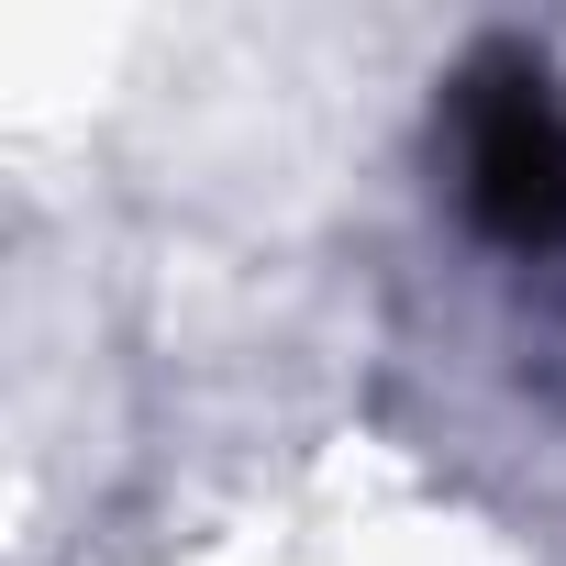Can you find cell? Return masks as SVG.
Instances as JSON below:
<instances>
[{
	"instance_id": "obj_1",
	"label": "cell",
	"mask_w": 566,
	"mask_h": 566,
	"mask_svg": "<svg viewBox=\"0 0 566 566\" xmlns=\"http://www.w3.org/2000/svg\"><path fill=\"white\" fill-rule=\"evenodd\" d=\"M444 123H455V211L500 255L566 277V90L522 45H489L455 78Z\"/></svg>"
}]
</instances>
